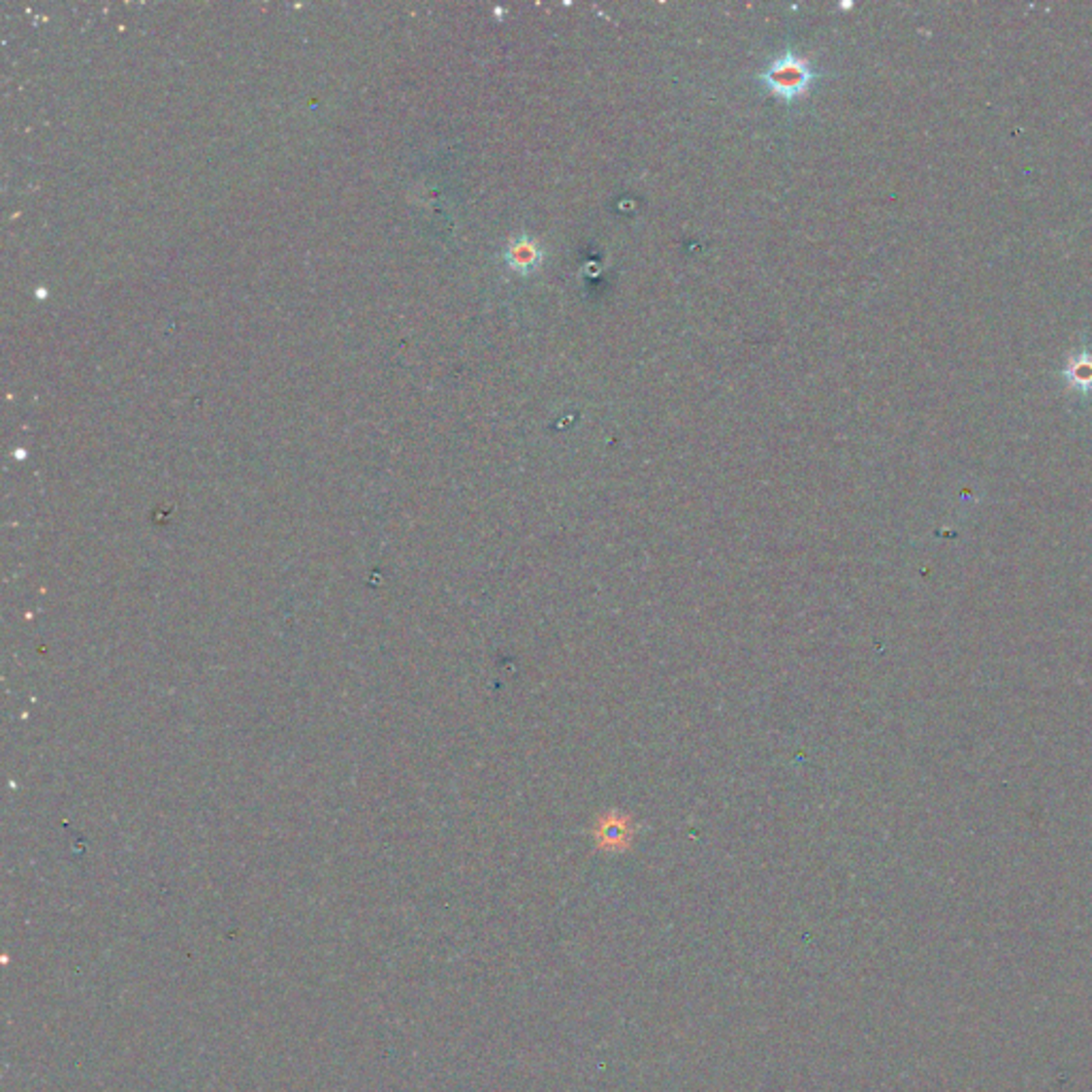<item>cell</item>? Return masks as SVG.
Returning <instances> with one entry per match:
<instances>
[{
  "mask_svg": "<svg viewBox=\"0 0 1092 1092\" xmlns=\"http://www.w3.org/2000/svg\"><path fill=\"white\" fill-rule=\"evenodd\" d=\"M813 80H816V75L811 71L809 60L800 58L794 51H786L762 75V81L768 85L770 92L784 101H794L807 94Z\"/></svg>",
  "mask_w": 1092,
  "mask_h": 1092,
  "instance_id": "1",
  "label": "cell"
},
{
  "mask_svg": "<svg viewBox=\"0 0 1092 1092\" xmlns=\"http://www.w3.org/2000/svg\"><path fill=\"white\" fill-rule=\"evenodd\" d=\"M631 839H634V826H631L626 816H619V813H608L595 826L597 848L604 851H624L629 848Z\"/></svg>",
  "mask_w": 1092,
  "mask_h": 1092,
  "instance_id": "2",
  "label": "cell"
},
{
  "mask_svg": "<svg viewBox=\"0 0 1092 1092\" xmlns=\"http://www.w3.org/2000/svg\"><path fill=\"white\" fill-rule=\"evenodd\" d=\"M540 261H542V252L536 241H531L528 238H519L515 241H510L506 250V263L510 270H515L519 273H528L531 270H536Z\"/></svg>",
  "mask_w": 1092,
  "mask_h": 1092,
  "instance_id": "3",
  "label": "cell"
}]
</instances>
